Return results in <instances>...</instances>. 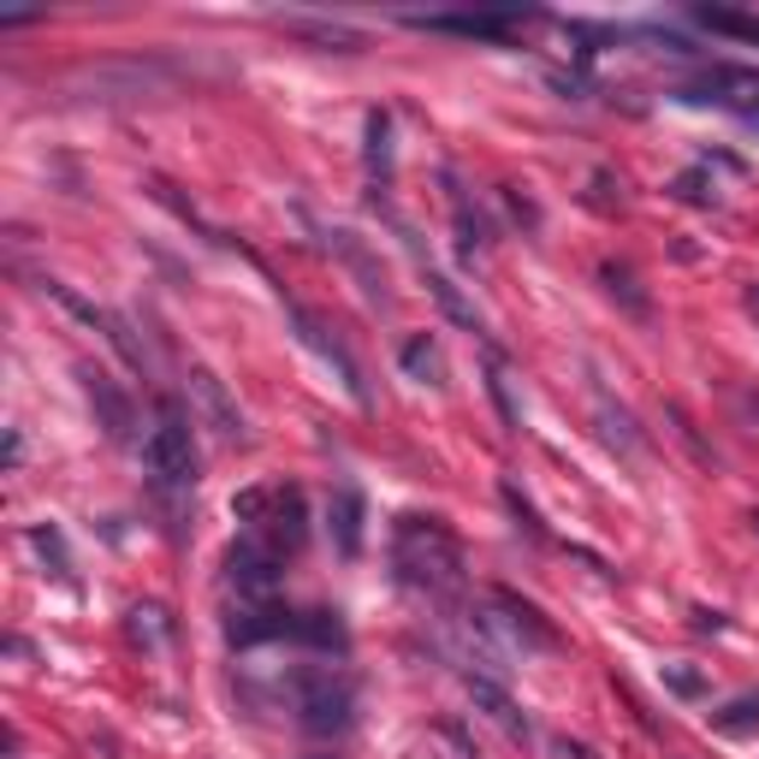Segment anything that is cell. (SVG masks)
Instances as JSON below:
<instances>
[{"instance_id": "6da1fadb", "label": "cell", "mask_w": 759, "mask_h": 759, "mask_svg": "<svg viewBox=\"0 0 759 759\" xmlns=\"http://www.w3.org/2000/svg\"><path fill=\"white\" fill-rule=\"evenodd\" d=\"M392 564H398L404 588L427 594L434 606H457V594H463V552H457V541L434 516H398Z\"/></svg>"}, {"instance_id": "7a4b0ae2", "label": "cell", "mask_w": 759, "mask_h": 759, "mask_svg": "<svg viewBox=\"0 0 759 759\" xmlns=\"http://www.w3.org/2000/svg\"><path fill=\"white\" fill-rule=\"evenodd\" d=\"M291 712H297V724L314 730V736L344 730V724H351V712H356L351 676H344V671H327V664L297 671V676H291Z\"/></svg>"}, {"instance_id": "3957f363", "label": "cell", "mask_w": 759, "mask_h": 759, "mask_svg": "<svg viewBox=\"0 0 759 759\" xmlns=\"http://www.w3.org/2000/svg\"><path fill=\"white\" fill-rule=\"evenodd\" d=\"M167 60H101V66H84L72 77V89H84L89 101H142V95H161L172 89Z\"/></svg>"}, {"instance_id": "277c9868", "label": "cell", "mask_w": 759, "mask_h": 759, "mask_svg": "<svg viewBox=\"0 0 759 759\" xmlns=\"http://www.w3.org/2000/svg\"><path fill=\"white\" fill-rule=\"evenodd\" d=\"M142 463L161 487H190L196 481V439H190V421L184 416H167L149 427V439H142Z\"/></svg>"}, {"instance_id": "5b68a950", "label": "cell", "mask_w": 759, "mask_h": 759, "mask_svg": "<svg viewBox=\"0 0 759 759\" xmlns=\"http://www.w3.org/2000/svg\"><path fill=\"white\" fill-rule=\"evenodd\" d=\"M226 576H232L237 594L267 599V594L279 588V576H285V552H274L261 534H237L232 552H226Z\"/></svg>"}, {"instance_id": "8992f818", "label": "cell", "mask_w": 759, "mask_h": 759, "mask_svg": "<svg viewBox=\"0 0 759 759\" xmlns=\"http://www.w3.org/2000/svg\"><path fill=\"white\" fill-rule=\"evenodd\" d=\"M297 623L303 617L291 606H279V599H249V606H237L226 617V641L232 646H261V641H285V635L297 641Z\"/></svg>"}, {"instance_id": "52a82bcc", "label": "cell", "mask_w": 759, "mask_h": 759, "mask_svg": "<svg viewBox=\"0 0 759 759\" xmlns=\"http://www.w3.org/2000/svg\"><path fill=\"white\" fill-rule=\"evenodd\" d=\"M683 101H718V107H736V114L759 119V72L753 66H712L706 77H694L683 89Z\"/></svg>"}, {"instance_id": "ba28073f", "label": "cell", "mask_w": 759, "mask_h": 759, "mask_svg": "<svg viewBox=\"0 0 759 759\" xmlns=\"http://www.w3.org/2000/svg\"><path fill=\"white\" fill-rule=\"evenodd\" d=\"M190 392H196V404H202V416H209V427L226 446H244L249 439V427H244V416H237V404L226 398V386H220V374H209V368H190Z\"/></svg>"}, {"instance_id": "9c48e42d", "label": "cell", "mask_w": 759, "mask_h": 759, "mask_svg": "<svg viewBox=\"0 0 759 759\" xmlns=\"http://www.w3.org/2000/svg\"><path fill=\"white\" fill-rule=\"evenodd\" d=\"M493 606L504 611L499 623H504V629H511V635L522 641V653H558V629H552L546 617L528 606V599H516L511 588H499V594H493Z\"/></svg>"}, {"instance_id": "30bf717a", "label": "cell", "mask_w": 759, "mask_h": 759, "mask_svg": "<svg viewBox=\"0 0 759 759\" xmlns=\"http://www.w3.org/2000/svg\"><path fill=\"white\" fill-rule=\"evenodd\" d=\"M463 688H469V701H474V712H487V718H493L499 724V730L504 736H511V741H534V724L528 718H522V706L511 701V694H504L499 683H493V676H463Z\"/></svg>"}, {"instance_id": "8fae6325", "label": "cell", "mask_w": 759, "mask_h": 759, "mask_svg": "<svg viewBox=\"0 0 759 759\" xmlns=\"http://www.w3.org/2000/svg\"><path fill=\"white\" fill-rule=\"evenodd\" d=\"M534 19L528 7H504V12H446V19H416L427 30H446V36H481V42H499L511 24Z\"/></svg>"}, {"instance_id": "7c38bea8", "label": "cell", "mask_w": 759, "mask_h": 759, "mask_svg": "<svg viewBox=\"0 0 759 759\" xmlns=\"http://www.w3.org/2000/svg\"><path fill=\"white\" fill-rule=\"evenodd\" d=\"M77 380H84V392H89L95 416H101V427H107V439H131V398H125L101 368H77Z\"/></svg>"}, {"instance_id": "4fadbf2b", "label": "cell", "mask_w": 759, "mask_h": 759, "mask_svg": "<svg viewBox=\"0 0 759 759\" xmlns=\"http://www.w3.org/2000/svg\"><path fill=\"white\" fill-rule=\"evenodd\" d=\"M285 36H297V42H314V47H332V54H356V47H368V36L351 24H339V19H303V12H291V19H279Z\"/></svg>"}, {"instance_id": "5bb4252c", "label": "cell", "mask_w": 759, "mask_h": 759, "mask_svg": "<svg viewBox=\"0 0 759 759\" xmlns=\"http://www.w3.org/2000/svg\"><path fill=\"white\" fill-rule=\"evenodd\" d=\"M249 534H261L274 552H297L303 546V493H297V487L274 493V516H267L261 528H249Z\"/></svg>"}, {"instance_id": "9a60e30c", "label": "cell", "mask_w": 759, "mask_h": 759, "mask_svg": "<svg viewBox=\"0 0 759 759\" xmlns=\"http://www.w3.org/2000/svg\"><path fill=\"white\" fill-rule=\"evenodd\" d=\"M362 522H368V504H362L356 487H339L327 504V528H332V546L344 552V558H356L362 552Z\"/></svg>"}, {"instance_id": "2e32d148", "label": "cell", "mask_w": 759, "mask_h": 759, "mask_svg": "<svg viewBox=\"0 0 759 759\" xmlns=\"http://www.w3.org/2000/svg\"><path fill=\"white\" fill-rule=\"evenodd\" d=\"M297 327H303V339H309L314 351H321V356L332 362V368H339V380H344V392H351L356 404H368V386H362V368H356V356L344 351V344L332 339V332H327L321 321H314V314H297Z\"/></svg>"}, {"instance_id": "e0dca14e", "label": "cell", "mask_w": 759, "mask_h": 759, "mask_svg": "<svg viewBox=\"0 0 759 759\" xmlns=\"http://www.w3.org/2000/svg\"><path fill=\"white\" fill-rule=\"evenodd\" d=\"M332 249L344 256V267L362 279V291H368V303H380L386 309V267H380L374 256H368V244H362L356 232H332Z\"/></svg>"}, {"instance_id": "ac0fdd59", "label": "cell", "mask_w": 759, "mask_h": 759, "mask_svg": "<svg viewBox=\"0 0 759 759\" xmlns=\"http://www.w3.org/2000/svg\"><path fill=\"white\" fill-rule=\"evenodd\" d=\"M398 362H404V374H409V380H427V386H439V380H446V362H439V344L427 339V332H416V339L404 344V351H398Z\"/></svg>"}, {"instance_id": "d6986e66", "label": "cell", "mask_w": 759, "mask_h": 759, "mask_svg": "<svg viewBox=\"0 0 759 759\" xmlns=\"http://www.w3.org/2000/svg\"><path fill=\"white\" fill-rule=\"evenodd\" d=\"M712 730L718 736H753L759 730V694H741L724 712H712Z\"/></svg>"}, {"instance_id": "ffe728a7", "label": "cell", "mask_w": 759, "mask_h": 759, "mask_svg": "<svg viewBox=\"0 0 759 759\" xmlns=\"http://www.w3.org/2000/svg\"><path fill=\"white\" fill-rule=\"evenodd\" d=\"M706 30H718V36H741V42H759V19L753 12H730V7H701L694 12Z\"/></svg>"}, {"instance_id": "44dd1931", "label": "cell", "mask_w": 759, "mask_h": 759, "mask_svg": "<svg viewBox=\"0 0 759 759\" xmlns=\"http://www.w3.org/2000/svg\"><path fill=\"white\" fill-rule=\"evenodd\" d=\"M427 291L439 297V309L451 314L457 327H469V332H481V314H474V303H463V291H457V285L446 279V274H427Z\"/></svg>"}, {"instance_id": "7402d4cb", "label": "cell", "mask_w": 759, "mask_h": 759, "mask_svg": "<svg viewBox=\"0 0 759 759\" xmlns=\"http://www.w3.org/2000/svg\"><path fill=\"white\" fill-rule=\"evenodd\" d=\"M297 641H309V646H344L339 611H303V623H297Z\"/></svg>"}, {"instance_id": "603a6c76", "label": "cell", "mask_w": 759, "mask_h": 759, "mask_svg": "<svg viewBox=\"0 0 759 759\" xmlns=\"http://www.w3.org/2000/svg\"><path fill=\"white\" fill-rule=\"evenodd\" d=\"M386 167H392V119L368 114V172H386Z\"/></svg>"}, {"instance_id": "cb8c5ba5", "label": "cell", "mask_w": 759, "mask_h": 759, "mask_svg": "<svg viewBox=\"0 0 759 759\" xmlns=\"http://www.w3.org/2000/svg\"><path fill=\"white\" fill-rule=\"evenodd\" d=\"M30 546H36L42 558H54V576H72V558H66V541H60V528L36 522V528H30Z\"/></svg>"}, {"instance_id": "d4e9b609", "label": "cell", "mask_w": 759, "mask_h": 759, "mask_svg": "<svg viewBox=\"0 0 759 759\" xmlns=\"http://www.w3.org/2000/svg\"><path fill=\"white\" fill-rule=\"evenodd\" d=\"M599 421H606V439L611 446H623V451H635L641 446V434H635V421L623 416V409H611V404H599Z\"/></svg>"}, {"instance_id": "484cf974", "label": "cell", "mask_w": 759, "mask_h": 759, "mask_svg": "<svg viewBox=\"0 0 759 759\" xmlns=\"http://www.w3.org/2000/svg\"><path fill=\"white\" fill-rule=\"evenodd\" d=\"M499 493H504V504H511V516L522 522V528H528V534H534V541H546V528H541V516H534V504H528V499H522V493H516V481H504V487H499Z\"/></svg>"}, {"instance_id": "4316f807", "label": "cell", "mask_w": 759, "mask_h": 759, "mask_svg": "<svg viewBox=\"0 0 759 759\" xmlns=\"http://www.w3.org/2000/svg\"><path fill=\"white\" fill-rule=\"evenodd\" d=\"M606 285H611V297H623V303L635 309V314H646V297L635 291V279H629V274H617V267H606Z\"/></svg>"}, {"instance_id": "83f0119b", "label": "cell", "mask_w": 759, "mask_h": 759, "mask_svg": "<svg viewBox=\"0 0 759 759\" xmlns=\"http://www.w3.org/2000/svg\"><path fill=\"white\" fill-rule=\"evenodd\" d=\"M493 398H499V409H504V427H516V404H511V386H504L499 362H493Z\"/></svg>"}, {"instance_id": "f1b7e54d", "label": "cell", "mask_w": 759, "mask_h": 759, "mask_svg": "<svg viewBox=\"0 0 759 759\" xmlns=\"http://www.w3.org/2000/svg\"><path fill=\"white\" fill-rule=\"evenodd\" d=\"M671 688L676 694H701V676H694V671H671Z\"/></svg>"}, {"instance_id": "f546056e", "label": "cell", "mask_w": 759, "mask_h": 759, "mask_svg": "<svg viewBox=\"0 0 759 759\" xmlns=\"http://www.w3.org/2000/svg\"><path fill=\"white\" fill-rule=\"evenodd\" d=\"M19 463H24V439L7 434V469H19Z\"/></svg>"}, {"instance_id": "4dcf8cb0", "label": "cell", "mask_w": 759, "mask_h": 759, "mask_svg": "<svg viewBox=\"0 0 759 759\" xmlns=\"http://www.w3.org/2000/svg\"><path fill=\"white\" fill-rule=\"evenodd\" d=\"M753 528H759V516H753Z\"/></svg>"}]
</instances>
